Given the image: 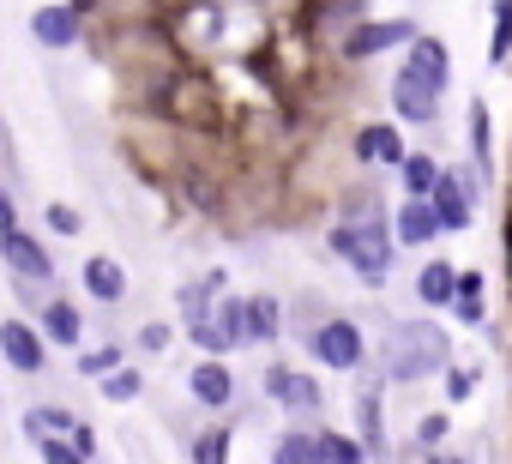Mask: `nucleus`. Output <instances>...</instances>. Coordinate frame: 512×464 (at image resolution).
Returning a JSON list of instances; mask_svg holds the SVG:
<instances>
[{
  "label": "nucleus",
  "mask_w": 512,
  "mask_h": 464,
  "mask_svg": "<svg viewBox=\"0 0 512 464\" xmlns=\"http://www.w3.org/2000/svg\"><path fill=\"white\" fill-rule=\"evenodd\" d=\"M169 344H175V326H169V320H145V326H139V350L157 356V350H169Z\"/></svg>",
  "instance_id": "e433bc0d"
},
{
  "label": "nucleus",
  "mask_w": 512,
  "mask_h": 464,
  "mask_svg": "<svg viewBox=\"0 0 512 464\" xmlns=\"http://www.w3.org/2000/svg\"><path fill=\"white\" fill-rule=\"evenodd\" d=\"M320 446H326V464H374L368 446L356 434H344V428H320Z\"/></svg>",
  "instance_id": "7c9ffc66"
},
{
  "label": "nucleus",
  "mask_w": 512,
  "mask_h": 464,
  "mask_svg": "<svg viewBox=\"0 0 512 464\" xmlns=\"http://www.w3.org/2000/svg\"><path fill=\"white\" fill-rule=\"evenodd\" d=\"M290 308H296V314H290V326H296V338H308V332H314L320 320H332V308H326V296H314V290H308V296H296Z\"/></svg>",
  "instance_id": "2f4dec72"
},
{
  "label": "nucleus",
  "mask_w": 512,
  "mask_h": 464,
  "mask_svg": "<svg viewBox=\"0 0 512 464\" xmlns=\"http://www.w3.org/2000/svg\"><path fill=\"white\" fill-rule=\"evenodd\" d=\"M488 19H494V37H488V67H506V61H512V0H488Z\"/></svg>",
  "instance_id": "c85d7f7f"
},
{
  "label": "nucleus",
  "mask_w": 512,
  "mask_h": 464,
  "mask_svg": "<svg viewBox=\"0 0 512 464\" xmlns=\"http://www.w3.org/2000/svg\"><path fill=\"white\" fill-rule=\"evenodd\" d=\"M67 7H73L79 19H91V13H97V0H67Z\"/></svg>",
  "instance_id": "ea45409f"
},
{
  "label": "nucleus",
  "mask_w": 512,
  "mask_h": 464,
  "mask_svg": "<svg viewBox=\"0 0 512 464\" xmlns=\"http://www.w3.org/2000/svg\"><path fill=\"white\" fill-rule=\"evenodd\" d=\"M0 416H7V398H0Z\"/></svg>",
  "instance_id": "37998d69"
},
{
  "label": "nucleus",
  "mask_w": 512,
  "mask_h": 464,
  "mask_svg": "<svg viewBox=\"0 0 512 464\" xmlns=\"http://www.w3.org/2000/svg\"><path fill=\"white\" fill-rule=\"evenodd\" d=\"M350 157H356L362 169H374V175H398L404 157H410L404 121H362V127L350 133Z\"/></svg>",
  "instance_id": "0eeeda50"
},
{
  "label": "nucleus",
  "mask_w": 512,
  "mask_h": 464,
  "mask_svg": "<svg viewBox=\"0 0 512 464\" xmlns=\"http://www.w3.org/2000/svg\"><path fill=\"white\" fill-rule=\"evenodd\" d=\"M446 85H452V49H446L434 31H422V37L404 49L398 73H392V121H404V127H434Z\"/></svg>",
  "instance_id": "f257e3e1"
},
{
  "label": "nucleus",
  "mask_w": 512,
  "mask_h": 464,
  "mask_svg": "<svg viewBox=\"0 0 512 464\" xmlns=\"http://www.w3.org/2000/svg\"><path fill=\"white\" fill-rule=\"evenodd\" d=\"M43 223H49V236H79V229H85V211L67 205V199H49V205H43Z\"/></svg>",
  "instance_id": "473e14b6"
},
{
  "label": "nucleus",
  "mask_w": 512,
  "mask_h": 464,
  "mask_svg": "<svg viewBox=\"0 0 512 464\" xmlns=\"http://www.w3.org/2000/svg\"><path fill=\"white\" fill-rule=\"evenodd\" d=\"M458 266L452 260H422V272H416V302L422 308H452L458 302Z\"/></svg>",
  "instance_id": "412c9836"
},
{
  "label": "nucleus",
  "mask_w": 512,
  "mask_h": 464,
  "mask_svg": "<svg viewBox=\"0 0 512 464\" xmlns=\"http://www.w3.org/2000/svg\"><path fill=\"white\" fill-rule=\"evenodd\" d=\"M416 464H440V452H422V458H416Z\"/></svg>",
  "instance_id": "79ce46f5"
},
{
  "label": "nucleus",
  "mask_w": 512,
  "mask_h": 464,
  "mask_svg": "<svg viewBox=\"0 0 512 464\" xmlns=\"http://www.w3.org/2000/svg\"><path fill=\"white\" fill-rule=\"evenodd\" d=\"M452 314H458L464 326H476V332L488 326V278H482V272H464V278H458V302H452Z\"/></svg>",
  "instance_id": "b1692460"
},
{
  "label": "nucleus",
  "mask_w": 512,
  "mask_h": 464,
  "mask_svg": "<svg viewBox=\"0 0 512 464\" xmlns=\"http://www.w3.org/2000/svg\"><path fill=\"white\" fill-rule=\"evenodd\" d=\"M440 380H446V404H470V392H476V374H470V368H458V362H452Z\"/></svg>",
  "instance_id": "c9c22d12"
},
{
  "label": "nucleus",
  "mask_w": 512,
  "mask_h": 464,
  "mask_svg": "<svg viewBox=\"0 0 512 464\" xmlns=\"http://www.w3.org/2000/svg\"><path fill=\"white\" fill-rule=\"evenodd\" d=\"M260 386H266V398H272L290 422H314V416L326 410V386H320V374H314V368L272 362V368L260 374Z\"/></svg>",
  "instance_id": "39448f33"
},
{
  "label": "nucleus",
  "mask_w": 512,
  "mask_h": 464,
  "mask_svg": "<svg viewBox=\"0 0 512 464\" xmlns=\"http://www.w3.org/2000/svg\"><path fill=\"white\" fill-rule=\"evenodd\" d=\"M428 205L440 217V236H464V229H476V187H470V175L446 169L440 187L428 193Z\"/></svg>",
  "instance_id": "f8f14e48"
},
{
  "label": "nucleus",
  "mask_w": 512,
  "mask_h": 464,
  "mask_svg": "<svg viewBox=\"0 0 512 464\" xmlns=\"http://www.w3.org/2000/svg\"><path fill=\"white\" fill-rule=\"evenodd\" d=\"M272 464H326L320 428H308V422H290V428L272 440Z\"/></svg>",
  "instance_id": "4be33fe9"
},
{
  "label": "nucleus",
  "mask_w": 512,
  "mask_h": 464,
  "mask_svg": "<svg viewBox=\"0 0 512 464\" xmlns=\"http://www.w3.org/2000/svg\"><path fill=\"white\" fill-rule=\"evenodd\" d=\"M49 338H43V326L31 320V314H13V320H0V362H7L13 374H43L49 368Z\"/></svg>",
  "instance_id": "6e6552de"
},
{
  "label": "nucleus",
  "mask_w": 512,
  "mask_h": 464,
  "mask_svg": "<svg viewBox=\"0 0 512 464\" xmlns=\"http://www.w3.org/2000/svg\"><path fill=\"white\" fill-rule=\"evenodd\" d=\"M229 296V272L223 266H211L205 278H187V284H175V314H181V326H199V320H211V308Z\"/></svg>",
  "instance_id": "4468645a"
},
{
  "label": "nucleus",
  "mask_w": 512,
  "mask_h": 464,
  "mask_svg": "<svg viewBox=\"0 0 512 464\" xmlns=\"http://www.w3.org/2000/svg\"><path fill=\"white\" fill-rule=\"evenodd\" d=\"M31 446H37V458H43V464H91L67 434H43V440H31Z\"/></svg>",
  "instance_id": "f704fd0d"
},
{
  "label": "nucleus",
  "mask_w": 512,
  "mask_h": 464,
  "mask_svg": "<svg viewBox=\"0 0 512 464\" xmlns=\"http://www.w3.org/2000/svg\"><path fill=\"white\" fill-rule=\"evenodd\" d=\"M0 266H7V278H31V284H49L55 290V254H49L43 236H31V229L0 236Z\"/></svg>",
  "instance_id": "9b49d317"
},
{
  "label": "nucleus",
  "mask_w": 512,
  "mask_h": 464,
  "mask_svg": "<svg viewBox=\"0 0 512 464\" xmlns=\"http://www.w3.org/2000/svg\"><path fill=\"white\" fill-rule=\"evenodd\" d=\"M235 368L223 362V356H199L193 368H187V398L205 410V416H229L235 410Z\"/></svg>",
  "instance_id": "1a4fd4ad"
},
{
  "label": "nucleus",
  "mask_w": 512,
  "mask_h": 464,
  "mask_svg": "<svg viewBox=\"0 0 512 464\" xmlns=\"http://www.w3.org/2000/svg\"><path fill=\"white\" fill-rule=\"evenodd\" d=\"M380 392H386V374L374 368H362V392H356V440L368 446V458L374 464H386V452H392V440H386V410H380Z\"/></svg>",
  "instance_id": "ddd939ff"
},
{
  "label": "nucleus",
  "mask_w": 512,
  "mask_h": 464,
  "mask_svg": "<svg viewBox=\"0 0 512 464\" xmlns=\"http://www.w3.org/2000/svg\"><path fill=\"white\" fill-rule=\"evenodd\" d=\"M37 326H43V338H49L55 350H79V344H85V308L67 302V296H55V302L37 314Z\"/></svg>",
  "instance_id": "aec40b11"
},
{
  "label": "nucleus",
  "mask_w": 512,
  "mask_h": 464,
  "mask_svg": "<svg viewBox=\"0 0 512 464\" xmlns=\"http://www.w3.org/2000/svg\"><path fill=\"white\" fill-rule=\"evenodd\" d=\"M13 229H25V223H19V193L0 181V236H13Z\"/></svg>",
  "instance_id": "4c0bfd02"
},
{
  "label": "nucleus",
  "mask_w": 512,
  "mask_h": 464,
  "mask_svg": "<svg viewBox=\"0 0 512 464\" xmlns=\"http://www.w3.org/2000/svg\"><path fill=\"white\" fill-rule=\"evenodd\" d=\"M326 248L350 266V278L362 290H386L392 266H398V242H392V217H338L326 229Z\"/></svg>",
  "instance_id": "7ed1b4c3"
},
{
  "label": "nucleus",
  "mask_w": 512,
  "mask_h": 464,
  "mask_svg": "<svg viewBox=\"0 0 512 464\" xmlns=\"http://www.w3.org/2000/svg\"><path fill=\"white\" fill-rule=\"evenodd\" d=\"M79 290H85L97 308H115V302H127V266H121L115 254H91V260L79 266Z\"/></svg>",
  "instance_id": "dca6fc26"
},
{
  "label": "nucleus",
  "mask_w": 512,
  "mask_h": 464,
  "mask_svg": "<svg viewBox=\"0 0 512 464\" xmlns=\"http://www.w3.org/2000/svg\"><path fill=\"white\" fill-rule=\"evenodd\" d=\"M392 242L398 248H434L440 242V217L428 199H398L392 205Z\"/></svg>",
  "instance_id": "2eb2a0df"
},
{
  "label": "nucleus",
  "mask_w": 512,
  "mask_h": 464,
  "mask_svg": "<svg viewBox=\"0 0 512 464\" xmlns=\"http://www.w3.org/2000/svg\"><path fill=\"white\" fill-rule=\"evenodd\" d=\"M302 350H308L326 374H362V368H368V332H362V320H350V314L320 320V326L302 338Z\"/></svg>",
  "instance_id": "20e7f679"
},
{
  "label": "nucleus",
  "mask_w": 512,
  "mask_h": 464,
  "mask_svg": "<svg viewBox=\"0 0 512 464\" xmlns=\"http://www.w3.org/2000/svg\"><path fill=\"white\" fill-rule=\"evenodd\" d=\"M211 326L223 332L229 356H235V350H247V296H223V302L211 308Z\"/></svg>",
  "instance_id": "a878e982"
},
{
  "label": "nucleus",
  "mask_w": 512,
  "mask_h": 464,
  "mask_svg": "<svg viewBox=\"0 0 512 464\" xmlns=\"http://www.w3.org/2000/svg\"><path fill=\"white\" fill-rule=\"evenodd\" d=\"M416 37H422L416 19H362L356 31L338 37V61H344V67H368V61H380V55H392V49H410Z\"/></svg>",
  "instance_id": "423d86ee"
},
{
  "label": "nucleus",
  "mask_w": 512,
  "mask_h": 464,
  "mask_svg": "<svg viewBox=\"0 0 512 464\" xmlns=\"http://www.w3.org/2000/svg\"><path fill=\"white\" fill-rule=\"evenodd\" d=\"M73 428H79V416H73V410H61V404H37V410H25V440L73 434Z\"/></svg>",
  "instance_id": "cd10ccee"
},
{
  "label": "nucleus",
  "mask_w": 512,
  "mask_h": 464,
  "mask_svg": "<svg viewBox=\"0 0 512 464\" xmlns=\"http://www.w3.org/2000/svg\"><path fill=\"white\" fill-rule=\"evenodd\" d=\"M470 187L482 199V187L494 181V121H488V97H470Z\"/></svg>",
  "instance_id": "f3484780"
},
{
  "label": "nucleus",
  "mask_w": 512,
  "mask_h": 464,
  "mask_svg": "<svg viewBox=\"0 0 512 464\" xmlns=\"http://www.w3.org/2000/svg\"><path fill=\"white\" fill-rule=\"evenodd\" d=\"M73 368H79V380H109L115 368H127V350L121 344H91V350L73 356Z\"/></svg>",
  "instance_id": "bb28decb"
},
{
  "label": "nucleus",
  "mask_w": 512,
  "mask_h": 464,
  "mask_svg": "<svg viewBox=\"0 0 512 464\" xmlns=\"http://www.w3.org/2000/svg\"><path fill=\"white\" fill-rule=\"evenodd\" d=\"M446 434H452V416H446V410H428V416L416 422V452H440Z\"/></svg>",
  "instance_id": "72a5a7b5"
},
{
  "label": "nucleus",
  "mask_w": 512,
  "mask_h": 464,
  "mask_svg": "<svg viewBox=\"0 0 512 464\" xmlns=\"http://www.w3.org/2000/svg\"><path fill=\"white\" fill-rule=\"evenodd\" d=\"M362 19H374V0H308V25H314V31H326V37H332V49H338V37H344V31H356Z\"/></svg>",
  "instance_id": "a211bd4d"
},
{
  "label": "nucleus",
  "mask_w": 512,
  "mask_h": 464,
  "mask_svg": "<svg viewBox=\"0 0 512 464\" xmlns=\"http://www.w3.org/2000/svg\"><path fill=\"white\" fill-rule=\"evenodd\" d=\"M452 368V338L440 320H392L380 338V374L386 386H422Z\"/></svg>",
  "instance_id": "f03ea898"
},
{
  "label": "nucleus",
  "mask_w": 512,
  "mask_h": 464,
  "mask_svg": "<svg viewBox=\"0 0 512 464\" xmlns=\"http://www.w3.org/2000/svg\"><path fill=\"white\" fill-rule=\"evenodd\" d=\"M290 332V308L278 302V296H247V344H260V350H272L278 338Z\"/></svg>",
  "instance_id": "6ab92c4d"
},
{
  "label": "nucleus",
  "mask_w": 512,
  "mask_h": 464,
  "mask_svg": "<svg viewBox=\"0 0 512 464\" xmlns=\"http://www.w3.org/2000/svg\"><path fill=\"white\" fill-rule=\"evenodd\" d=\"M67 440H73V446H79V452H85V458L97 464V428H91V422H79V428H73Z\"/></svg>",
  "instance_id": "58836bf2"
},
{
  "label": "nucleus",
  "mask_w": 512,
  "mask_h": 464,
  "mask_svg": "<svg viewBox=\"0 0 512 464\" xmlns=\"http://www.w3.org/2000/svg\"><path fill=\"white\" fill-rule=\"evenodd\" d=\"M440 175H446V163L434 151H410L404 169H398V187H404V199H428L440 187Z\"/></svg>",
  "instance_id": "5701e85b"
},
{
  "label": "nucleus",
  "mask_w": 512,
  "mask_h": 464,
  "mask_svg": "<svg viewBox=\"0 0 512 464\" xmlns=\"http://www.w3.org/2000/svg\"><path fill=\"white\" fill-rule=\"evenodd\" d=\"M97 392H103L109 404H139V398H145V374L127 362V368H115L109 380H97Z\"/></svg>",
  "instance_id": "c756f323"
},
{
  "label": "nucleus",
  "mask_w": 512,
  "mask_h": 464,
  "mask_svg": "<svg viewBox=\"0 0 512 464\" xmlns=\"http://www.w3.org/2000/svg\"><path fill=\"white\" fill-rule=\"evenodd\" d=\"M229 446H235V428L229 422H211L187 440V464H229Z\"/></svg>",
  "instance_id": "393cba45"
},
{
  "label": "nucleus",
  "mask_w": 512,
  "mask_h": 464,
  "mask_svg": "<svg viewBox=\"0 0 512 464\" xmlns=\"http://www.w3.org/2000/svg\"><path fill=\"white\" fill-rule=\"evenodd\" d=\"M440 464H470V458L464 452H440Z\"/></svg>",
  "instance_id": "a19ab883"
},
{
  "label": "nucleus",
  "mask_w": 512,
  "mask_h": 464,
  "mask_svg": "<svg viewBox=\"0 0 512 464\" xmlns=\"http://www.w3.org/2000/svg\"><path fill=\"white\" fill-rule=\"evenodd\" d=\"M31 43L49 49V55H67L85 43V19L67 7V0H37L31 7Z\"/></svg>",
  "instance_id": "9d476101"
}]
</instances>
